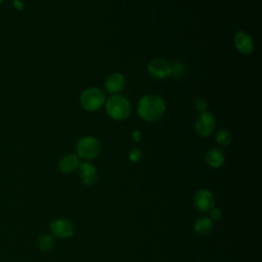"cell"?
<instances>
[{"label":"cell","mask_w":262,"mask_h":262,"mask_svg":"<svg viewBox=\"0 0 262 262\" xmlns=\"http://www.w3.org/2000/svg\"><path fill=\"white\" fill-rule=\"evenodd\" d=\"M166 110L164 99L157 94H146L137 103V114L145 122H156L162 118Z\"/></svg>","instance_id":"cell-1"},{"label":"cell","mask_w":262,"mask_h":262,"mask_svg":"<svg viewBox=\"0 0 262 262\" xmlns=\"http://www.w3.org/2000/svg\"><path fill=\"white\" fill-rule=\"evenodd\" d=\"M104 103L106 114L116 121H124L131 114V104L129 100L122 95L113 94Z\"/></svg>","instance_id":"cell-2"},{"label":"cell","mask_w":262,"mask_h":262,"mask_svg":"<svg viewBox=\"0 0 262 262\" xmlns=\"http://www.w3.org/2000/svg\"><path fill=\"white\" fill-rule=\"evenodd\" d=\"M76 151L79 158L84 160H92L99 156L101 151L100 141L94 136L81 137L76 144Z\"/></svg>","instance_id":"cell-3"},{"label":"cell","mask_w":262,"mask_h":262,"mask_svg":"<svg viewBox=\"0 0 262 262\" xmlns=\"http://www.w3.org/2000/svg\"><path fill=\"white\" fill-rule=\"evenodd\" d=\"M105 102L103 92L98 88H88L80 95L81 106L89 112H94L100 108Z\"/></svg>","instance_id":"cell-4"},{"label":"cell","mask_w":262,"mask_h":262,"mask_svg":"<svg viewBox=\"0 0 262 262\" xmlns=\"http://www.w3.org/2000/svg\"><path fill=\"white\" fill-rule=\"evenodd\" d=\"M215 117L210 112L206 111L203 113H200L195 120L194 128L196 133L202 137H208L212 134L214 128H215Z\"/></svg>","instance_id":"cell-5"},{"label":"cell","mask_w":262,"mask_h":262,"mask_svg":"<svg viewBox=\"0 0 262 262\" xmlns=\"http://www.w3.org/2000/svg\"><path fill=\"white\" fill-rule=\"evenodd\" d=\"M147 72L154 79L164 80L171 76L172 67L167 60L163 58H156L148 63Z\"/></svg>","instance_id":"cell-6"},{"label":"cell","mask_w":262,"mask_h":262,"mask_svg":"<svg viewBox=\"0 0 262 262\" xmlns=\"http://www.w3.org/2000/svg\"><path fill=\"white\" fill-rule=\"evenodd\" d=\"M51 234L54 237L58 238H69L74 234V225L73 223L66 218H57L51 221L49 225Z\"/></svg>","instance_id":"cell-7"},{"label":"cell","mask_w":262,"mask_h":262,"mask_svg":"<svg viewBox=\"0 0 262 262\" xmlns=\"http://www.w3.org/2000/svg\"><path fill=\"white\" fill-rule=\"evenodd\" d=\"M194 207L201 212H209L214 208L215 200L208 189H200L193 195Z\"/></svg>","instance_id":"cell-8"},{"label":"cell","mask_w":262,"mask_h":262,"mask_svg":"<svg viewBox=\"0 0 262 262\" xmlns=\"http://www.w3.org/2000/svg\"><path fill=\"white\" fill-rule=\"evenodd\" d=\"M78 171H79L80 179L83 184H85L87 186H91L97 182L98 171L93 164H91L89 162L81 163L79 165Z\"/></svg>","instance_id":"cell-9"},{"label":"cell","mask_w":262,"mask_h":262,"mask_svg":"<svg viewBox=\"0 0 262 262\" xmlns=\"http://www.w3.org/2000/svg\"><path fill=\"white\" fill-rule=\"evenodd\" d=\"M234 46L237 51L247 55L254 50V41L248 33L238 30L234 36Z\"/></svg>","instance_id":"cell-10"},{"label":"cell","mask_w":262,"mask_h":262,"mask_svg":"<svg viewBox=\"0 0 262 262\" xmlns=\"http://www.w3.org/2000/svg\"><path fill=\"white\" fill-rule=\"evenodd\" d=\"M80 158L75 154L64 155L58 162V169L61 173L69 174L79 168Z\"/></svg>","instance_id":"cell-11"},{"label":"cell","mask_w":262,"mask_h":262,"mask_svg":"<svg viewBox=\"0 0 262 262\" xmlns=\"http://www.w3.org/2000/svg\"><path fill=\"white\" fill-rule=\"evenodd\" d=\"M125 87V78L122 74L115 73L110 75L105 82H104V88L110 93H118L122 91Z\"/></svg>","instance_id":"cell-12"},{"label":"cell","mask_w":262,"mask_h":262,"mask_svg":"<svg viewBox=\"0 0 262 262\" xmlns=\"http://www.w3.org/2000/svg\"><path fill=\"white\" fill-rule=\"evenodd\" d=\"M205 161L211 168H219L224 163V154L219 148H211L207 151Z\"/></svg>","instance_id":"cell-13"},{"label":"cell","mask_w":262,"mask_h":262,"mask_svg":"<svg viewBox=\"0 0 262 262\" xmlns=\"http://www.w3.org/2000/svg\"><path fill=\"white\" fill-rule=\"evenodd\" d=\"M212 228H213V221L207 216L199 217L193 224L194 231L200 235H206L210 233Z\"/></svg>","instance_id":"cell-14"},{"label":"cell","mask_w":262,"mask_h":262,"mask_svg":"<svg viewBox=\"0 0 262 262\" xmlns=\"http://www.w3.org/2000/svg\"><path fill=\"white\" fill-rule=\"evenodd\" d=\"M55 246V238L52 234L45 233L38 238V248L42 252H48Z\"/></svg>","instance_id":"cell-15"},{"label":"cell","mask_w":262,"mask_h":262,"mask_svg":"<svg viewBox=\"0 0 262 262\" xmlns=\"http://www.w3.org/2000/svg\"><path fill=\"white\" fill-rule=\"evenodd\" d=\"M232 135L227 129H221L216 134V142L221 146H227L231 142Z\"/></svg>","instance_id":"cell-16"},{"label":"cell","mask_w":262,"mask_h":262,"mask_svg":"<svg viewBox=\"0 0 262 262\" xmlns=\"http://www.w3.org/2000/svg\"><path fill=\"white\" fill-rule=\"evenodd\" d=\"M171 67H172V74L171 75H173L175 78H181L182 76H183V73H184V67H183V64L182 63H180V62H178V61H176V62H174L173 64H171Z\"/></svg>","instance_id":"cell-17"},{"label":"cell","mask_w":262,"mask_h":262,"mask_svg":"<svg viewBox=\"0 0 262 262\" xmlns=\"http://www.w3.org/2000/svg\"><path fill=\"white\" fill-rule=\"evenodd\" d=\"M194 104V107L196 111H199L200 113H203V112H206L207 111V107H208V103H207V100L204 99V98H196L193 102Z\"/></svg>","instance_id":"cell-18"},{"label":"cell","mask_w":262,"mask_h":262,"mask_svg":"<svg viewBox=\"0 0 262 262\" xmlns=\"http://www.w3.org/2000/svg\"><path fill=\"white\" fill-rule=\"evenodd\" d=\"M128 158H129V160H130L132 163L138 162V161L140 160V158H141V150H140V148H138V147L133 148V149L129 152Z\"/></svg>","instance_id":"cell-19"},{"label":"cell","mask_w":262,"mask_h":262,"mask_svg":"<svg viewBox=\"0 0 262 262\" xmlns=\"http://www.w3.org/2000/svg\"><path fill=\"white\" fill-rule=\"evenodd\" d=\"M210 212V219L212 221H219L221 218H222V212L219 210V209H216V208H213L212 210L209 211Z\"/></svg>","instance_id":"cell-20"},{"label":"cell","mask_w":262,"mask_h":262,"mask_svg":"<svg viewBox=\"0 0 262 262\" xmlns=\"http://www.w3.org/2000/svg\"><path fill=\"white\" fill-rule=\"evenodd\" d=\"M132 138L134 139V141H139L141 139V132L139 130H135L132 133Z\"/></svg>","instance_id":"cell-21"}]
</instances>
